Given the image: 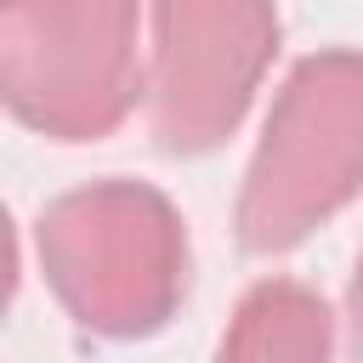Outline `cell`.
Wrapping results in <instances>:
<instances>
[{
    "instance_id": "6da1fadb",
    "label": "cell",
    "mask_w": 363,
    "mask_h": 363,
    "mask_svg": "<svg viewBox=\"0 0 363 363\" xmlns=\"http://www.w3.org/2000/svg\"><path fill=\"white\" fill-rule=\"evenodd\" d=\"M40 267L79 329L147 335L187 284L182 221L153 187L96 182L62 193L34 221Z\"/></svg>"
},
{
    "instance_id": "7a4b0ae2",
    "label": "cell",
    "mask_w": 363,
    "mask_h": 363,
    "mask_svg": "<svg viewBox=\"0 0 363 363\" xmlns=\"http://www.w3.org/2000/svg\"><path fill=\"white\" fill-rule=\"evenodd\" d=\"M0 91L28 130L96 142L136 102V0H6Z\"/></svg>"
},
{
    "instance_id": "3957f363",
    "label": "cell",
    "mask_w": 363,
    "mask_h": 363,
    "mask_svg": "<svg viewBox=\"0 0 363 363\" xmlns=\"http://www.w3.org/2000/svg\"><path fill=\"white\" fill-rule=\"evenodd\" d=\"M363 176V57H312L295 68L250 170L238 233L250 250H284L329 216Z\"/></svg>"
},
{
    "instance_id": "277c9868",
    "label": "cell",
    "mask_w": 363,
    "mask_h": 363,
    "mask_svg": "<svg viewBox=\"0 0 363 363\" xmlns=\"http://www.w3.org/2000/svg\"><path fill=\"white\" fill-rule=\"evenodd\" d=\"M278 40L267 0H159L153 136L164 153L216 147Z\"/></svg>"
},
{
    "instance_id": "5b68a950",
    "label": "cell",
    "mask_w": 363,
    "mask_h": 363,
    "mask_svg": "<svg viewBox=\"0 0 363 363\" xmlns=\"http://www.w3.org/2000/svg\"><path fill=\"white\" fill-rule=\"evenodd\" d=\"M352 312H357V346H363V261H357V289H352Z\"/></svg>"
}]
</instances>
